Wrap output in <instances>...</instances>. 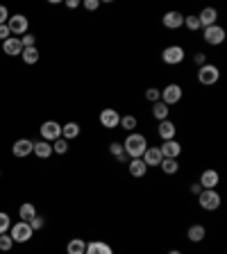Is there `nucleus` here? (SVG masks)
I'll return each instance as SVG.
<instances>
[{
  "label": "nucleus",
  "instance_id": "obj_11",
  "mask_svg": "<svg viewBox=\"0 0 227 254\" xmlns=\"http://www.w3.org/2000/svg\"><path fill=\"white\" fill-rule=\"evenodd\" d=\"M159 152H162L164 159H179V154H182V146H179V141L170 139V141H164L162 146H159Z\"/></svg>",
  "mask_w": 227,
  "mask_h": 254
},
{
  "label": "nucleus",
  "instance_id": "obj_2",
  "mask_svg": "<svg viewBox=\"0 0 227 254\" xmlns=\"http://www.w3.org/2000/svg\"><path fill=\"white\" fill-rule=\"evenodd\" d=\"M198 204L205 211H216V209H221L223 198L216 189H202V193L198 195Z\"/></svg>",
  "mask_w": 227,
  "mask_h": 254
},
{
  "label": "nucleus",
  "instance_id": "obj_6",
  "mask_svg": "<svg viewBox=\"0 0 227 254\" xmlns=\"http://www.w3.org/2000/svg\"><path fill=\"white\" fill-rule=\"evenodd\" d=\"M184 96V89L179 87V84H166V87L162 89V102L168 104V107H173V104H177L179 100H182Z\"/></svg>",
  "mask_w": 227,
  "mask_h": 254
},
{
  "label": "nucleus",
  "instance_id": "obj_18",
  "mask_svg": "<svg viewBox=\"0 0 227 254\" xmlns=\"http://www.w3.org/2000/svg\"><path fill=\"white\" fill-rule=\"evenodd\" d=\"M127 170H130V175L134 179H143L148 175V166L143 163V159H130V163H127Z\"/></svg>",
  "mask_w": 227,
  "mask_h": 254
},
{
  "label": "nucleus",
  "instance_id": "obj_31",
  "mask_svg": "<svg viewBox=\"0 0 227 254\" xmlns=\"http://www.w3.org/2000/svg\"><path fill=\"white\" fill-rule=\"evenodd\" d=\"M184 25H186V30H191V32H200V30H202V25H200V21H198V16H195V14L184 16Z\"/></svg>",
  "mask_w": 227,
  "mask_h": 254
},
{
  "label": "nucleus",
  "instance_id": "obj_1",
  "mask_svg": "<svg viewBox=\"0 0 227 254\" xmlns=\"http://www.w3.org/2000/svg\"><path fill=\"white\" fill-rule=\"evenodd\" d=\"M123 150L130 159H141L143 152L148 150V139L143 134H139V132H130L127 139L123 141Z\"/></svg>",
  "mask_w": 227,
  "mask_h": 254
},
{
  "label": "nucleus",
  "instance_id": "obj_10",
  "mask_svg": "<svg viewBox=\"0 0 227 254\" xmlns=\"http://www.w3.org/2000/svg\"><path fill=\"white\" fill-rule=\"evenodd\" d=\"M7 27H9V32L16 37V34H27V27H30V21H27V16H23V14H14V16H9V21H7Z\"/></svg>",
  "mask_w": 227,
  "mask_h": 254
},
{
  "label": "nucleus",
  "instance_id": "obj_29",
  "mask_svg": "<svg viewBox=\"0 0 227 254\" xmlns=\"http://www.w3.org/2000/svg\"><path fill=\"white\" fill-rule=\"evenodd\" d=\"M21 57H23V61L25 64H37L39 61V50L37 48H23V52H21Z\"/></svg>",
  "mask_w": 227,
  "mask_h": 254
},
{
  "label": "nucleus",
  "instance_id": "obj_37",
  "mask_svg": "<svg viewBox=\"0 0 227 254\" xmlns=\"http://www.w3.org/2000/svg\"><path fill=\"white\" fill-rule=\"evenodd\" d=\"M44 225H46V220L41 216H34L32 220H30V227H32V232H39V229H44Z\"/></svg>",
  "mask_w": 227,
  "mask_h": 254
},
{
  "label": "nucleus",
  "instance_id": "obj_38",
  "mask_svg": "<svg viewBox=\"0 0 227 254\" xmlns=\"http://www.w3.org/2000/svg\"><path fill=\"white\" fill-rule=\"evenodd\" d=\"M193 64L198 66V68H200V66H205L207 64V54L205 52H195L193 54Z\"/></svg>",
  "mask_w": 227,
  "mask_h": 254
},
{
  "label": "nucleus",
  "instance_id": "obj_23",
  "mask_svg": "<svg viewBox=\"0 0 227 254\" xmlns=\"http://www.w3.org/2000/svg\"><path fill=\"white\" fill-rule=\"evenodd\" d=\"M109 154H112V157L116 159L118 163H130V157L125 154L123 143H120V141H114L112 146H109Z\"/></svg>",
  "mask_w": 227,
  "mask_h": 254
},
{
  "label": "nucleus",
  "instance_id": "obj_44",
  "mask_svg": "<svg viewBox=\"0 0 227 254\" xmlns=\"http://www.w3.org/2000/svg\"><path fill=\"white\" fill-rule=\"evenodd\" d=\"M168 254H182V252H179V250H170V252H168Z\"/></svg>",
  "mask_w": 227,
  "mask_h": 254
},
{
  "label": "nucleus",
  "instance_id": "obj_40",
  "mask_svg": "<svg viewBox=\"0 0 227 254\" xmlns=\"http://www.w3.org/2000/svg\"><path fill=\"white\" fill-rule=\"evenodd\" d=\"M7 21H9V11H7V7L0 5V25H7Z\"/></svg>",
  "mask_w": 227,
  "mask_h": 254
},
{
  "label": "nucleus",
  "instance_id": "obj_32",
  "mask_svg": "<svg viewBox=\"0 0 227 254\" xmlns=\"http://www.w3.org/2000/svg\"><path fill=\"white\" fill-rule=\"evenodd\" d=\"M146 100L148 102H159V100H162V91H159L157 87H150V89H146Z\"/></svg>",
  "mask_w": 227,
  "mask_h": 254
},
{
  "label": "nucleus",
  "instance_id": "obj_43",
  "mask_svg": "<svg viewBox=\"0 0 227 254\" xmlns=\"http://www.w3.org/2000/svg\"><path fill=\"white\" fill-rule=\"evenodd\" d=\"M189 191H191L193 195H200V193H202V186L198 184V182H195V184H191V189H189Z\"/></svg>",
  "mask_w": 227,
  "mask_h": 254
},
{
  "label": "nucleus",
  "instance_id": "obj_42",
  "mask_svg": "<svg viewBox=\"0 0 227 254\" xmlns=\"http://www.w3.org/2000/svg\"><path fill=\"white\" fill-rule=\"evenodd\" d=\"M80 5H82L80 0H66V7H68V9H77Z\"/></svg>",
  "mask_w": 227,
  "mask_h": 254
},
{
  "label": "nucleus",
  "instance_id": "obj_8",
  "mask_svg": "<svg viewBox=\"0 0 227 254\" xmlns=\"http://www.w3.org/2000/svg\"><path fill=\"white\" fill-rule=\"evenodd\" d=\"M39 132H41V139H44L46 143H55L57 139H61V125L57 123V120H46Z\"/></svg>",
  "mask_w": 227,
  "mask_h": 254
},
{
  "label": "nucleus",
  "instance_id": "obj_39",
  "mask_svg": "<svg viewBox=\"0 0 227 254\" xmlns=\"http://www.w3.org/2000/svg\"><path fill=\"white\" fill-rule=\"evenodd\" d=\"M82 7H84L87 11H96L98 7H100V2H98V0H84V2H82Z\"/></svg>",
  "mask_w": 227,
  "mask_h": 254
},
{
  "label": "nucleus",
  "instance_id": "obj_17",
  "mask_svg": "<svg viewBox=\"0 0 227 254\" xmlns=\"http://www.w3.org/2000/svg\"><path fill=\"white\" fill-rule=\"evenodd\" d=\"M2 52L9 54V57H16L23 52V44L18 37H9L7 41H2Z\"/></svg>",
  "mask_w": 227,
  "mask_h": 254
},
{
  "label": "nucleus",
  "instance_id": "obj_41",
  "mask_svg": "<svg viewBox=\"0 0 227 254\" xmlns=\"http://www.w3.org/2000/svg\"><path fill=\"white\" fill-rule=\"evenodd\" d=\"M11 37V32H9V27L7 25H0V39H2V41H7V39Z\"/></svg>",
  "mask_w": 227,
  "mask_h": 254
},
{
  "label": "nucleus",
  "instance_id": "obj_35",
  "mask_svg": "<svg viewBox=\"0 0 227 254\" xmlns=\"http://www.w3.org/2000/svg\"><path fill=\"white\" fill-rule=\"evenodd\" d=\"M14 241H11L9 234H0V252H9Z\"/></svg>",
  "mask_w": 227,
  "mask_h": 254
},
{
  "label": "nucleus",
  "instance_id": "obj_28",
  "mask_svg": "<svg viewBox=\"0 0 227 254\" xmlns=\"http://www.w3.org/2000/svg\"><path fill=\"white\" fill-rule=\"evenodd\" d=\"M159 168L164 170V175H175L179 170V163H177V159H162Z\"/></svg>",
  "mask_w": 227,
  "mask_h": 254
},
{
  "label": "nucleus",
  "instance_id": "obj_5",
  "mask_svg": "<svg viewBox=\"0 0 227 254\" xmlns=\"http://www.w3.org/2000/svg\"><path fill=\"white\" fill-rule=\"evenodd\" d=\"M225 37H227L225 27H221L218 23L211 27H202V39H205L207 46H221L225 41Z\"/></svg>",
  "mask_w": 227,
  "mask_h": 254
},
{
  "label": "nucleus",
  "instance_id": "obj_27",
  "mask_svg": "<svg viewBox=\"0 0 227 254\" xmlns=\"http://www.w3.org/2000/svg\"><path fill=\"white\" fill-rule=\"evenodd\" d=\"M18 216H21V220L30 222L34 216H37V206H34L32 202H23V204L18 206Z\"/></svg>",
  "mask_w": 227,
  "mask_h": 254
},
{
  "label": "nucleus",
  "instance_id": "obj_16",
  "mask_svg": "<svg viewBox=\"0 0 227 254\" xmlns=\"http://www.w3.org/2000/svg\"><path fill=\"white\" fill-rule=\"evenodd\" d=\"M157 134H159V139L162 141L175 139V136H177V125H175L173 120H162L159 127H157Z\"/></svg>",
  "mask_w": 227,
  "mask_h": 254
},
{
  "label": "nucleus",
  "instance_id": "obj_34",
  "mask_svg": "<svg viewBox=\"0 0 227 254\" xmlns=\"http://www.w3.org/2000/svg\"><path fill=\"white\" fill-rule=\"evenodd\" d=\"M53 152H57V154H66V152H68V141H66V139H57L53 143Z\"/></svg>",
  "mask_w": 227,
  "mask_h": 254
},
{
  "label": "nucleus",
  "instance_id": "obj_19",
  "mask_svg": "<svg viewBox=\"0 0 227 254\" xmlns=\"http://www.w3.org/2000/svg\"><path fill=\"white\" fill-rule=\"evenodd\" d=\"M198 21H200L202 27H211V25H216L218 21V11L214 9V7H205V9L198 14Z\"/></svg>",
  "mask_w": 227,
  "mask_h": 254
},
{
  "label": "nucleus",
  "instance_id": "obj_30",
  "mask_svg": "<svg viewBox=\"0 0 227 254\" xmlns=\"http://www.w3.org/2000/svg\"><path fill=\"white\" fill-rule=\"evenodd\" d=\"M120 125H123L125 132H134V127L139 125V120H136V116L125 114V116H120Z\"/></svg>",
  "mask_w": 227,
  "mask_h": 254
},
{
  "label": "nucleus",
  "instance_id": "obj_45",
  "mask_svg": "<svg viewBox=\"0 0 227 254\" xmlns=\"http://www.w3.org/2000/svg\"><path fill=\"white\" fill-rule=\"evenodd\" d=\"M0 175H2V173H0Z\"/></svg>",
  "mask_w": 227,
  "mask_h": 254
},
{
  "label": "nucleus",
  "instance_id": "obj_12",
  "mask_svg": "<svg viewBox=\"0 0 227 254\" xmlns=\"http://www.w3.org/2000/svg\"><path fill=\"white\" fill-rule=\"evenodd\" d=\"M198 184H200L202 189H216V186L221 184V175H218V170H214V168H207V170H202Z\"/></svg>",
  "mask_w": 227,
  "mask_h": 254
},
{
  "label": "nucleus",
  "instance_id": "obj_33",
  "mask_svg": "<svg viewBox=\"0 0 227 254\" xmlns=\"http://www.w3.org/2000/svg\"><path fill=\"white\" fill-rule=\"evenodd\" d=\"M11 227V218L9 213H5V211H0V234H7Z\"/></svg>",
  "mask_w": 227,
  "mask_h": 254
},
{
  "label": "nucleus",
  "instance_id": "obj_25",
  "mask_svg": "<svg viewBox=\"0 0 227 254\" xmlns=\"http://www.w3.org/2000/svg\"><path fill=\"white\" fill-rule=\"evenodd\" d=\"M168 114H170V107L164 104L162 100L152 104V116H155V120H159V123H162V120H168Z\"/></svg>",
  "mask_w": 227,
  "mask_h": 254
},
{
  "label": "nucleus",
  "instance_id": "obj_13",
  "mask_svg": "<svg viewBox=\"0 0 227 254\" xmlns=\"http://www.w3.org/2000/svg\"><path fill=\"white\" fill-rule=\"evenodd\" d=\"M162 23H164V27H166V30H179V27L184 25V14H179L177 9L166 11V14H164V18H162Z\"/></svg>",
  "mask_w": 227,
  "mask_h": 254
},
{
  "label": "nucleus",
  "instance_id": "obj_3",
  "mask_svg": "<svg viewBox=\"0 0 227 254\" xmlns=\"http://www.w3.org/2000/svg\"><path fill=\"white\" fill-rule=\"evenodd\" d=\"M221 80V68L214 64H205L198 68V82L202 87H214L216 82Z\"/></svg>",
  "mask_w": 227,
  "mask_h": 254
},
{
  "label": "nucleus",
  "instance_id": "obj_7",
  "mask_svg": "<svg viewBox=\"0 0 227 254\" xmlns=\"http://www.w3.org/2000/svg\"><path fill=\"white\" fill-rule=\"evenodd\" d=\"M184 57H186V52H184L182 46H168V48H164L162 52V61L166 66H177L184 61Z\"/></svg>",
  "mask_w": 227,
  "mask_h": 254
},
{
  "label": "nucleus",
  "instance_id": "obj_22",
  "mask_svg": "<svg viewBox=\"0 0 227 254\" xmlns=\"http://www.w3.org/2000/svg\"><path fill=\"white\" fill-rule=\"evenodd\" d=\"M205 236H207V229H205V225H191L189 227V232H186V238H189L191 243H202L205 241Z\"/></svg>",
  "mask_w": 227,
  "mask_h": 254
},
{
  "label": "nucleus",
  "instance_id": "obj_21",
  "mask_svg": "<svg viewBox=\"0 0 227 254\" xmlns=\"http://www.w3.org/2000/svg\"><path fill=\"white\" fill-rule=\"evenodd\" d=\"M80 132H82V127L75 123V120H68L66 125H61V139H66V141L77 139V136H80Z\"/></svg>",
  "mask_w": 227,
  "mask_h": 254
},
{
  "label": "nucleus",
  "instance_id": "obj_20",
  "mask_svg": "<svg viewBox=\"0 0 227 254\" xmlns=\"http://www.w3.org/2000/svg\"><path fill=\"white\" fill-rule=\"evenodd\" d=\"M84 254H114V248L105 241H89Z\"/></svg>",
  "mask_w": 227,
  "mask_h": 254
},
{
  "label": "nucleus",
  "instance_id": "obj_14",
  "mask_svg": "<svg viewBox=\"0 0 227 254\" xmlns=\"http://www.w3.org/2000/svg\"><path fill=\"white\" fill-rule=\"evenodd\" d=\"M32 148H34V143H32L30 139H18V141H14V146H11V152H14V157L25 159L27 154H32Z\"/></svg>",
  "mask_w": 227,
  "mask_h": 254
},
{
  "label": "nucleus",
  "instance_id": "obj_9",
  "mask_svg": "<svg viewBox=\"0 0 227 254\" xmlns=\"http://www.w3.org/2000/svg\"><path fill=\"white\" fill-rule=\"evenodd\" d=\"M98 120H100V125H103L105 130H116V127H120V114L112 107L103 109L100 116H98Z\"/></svg>",
  "mask_w": 227,
  "mask_h": 254
},
{
  "label": "nucleus",
  "instance_id": "obj_36",
  "mask_svg": "<svg viewBox=\"0 0 227 254\" xmlns=\"http://www.w3.org/2000/svg\"><path fill=\"white\" fill-rule=\"evenodd\" d=\"M18 39H21L23 48H34V44H37V37H34V34H23V37H18Z\"/></svg>",
  "mask_w": 227,
  "mask_h": 254
},
{
  "label": "nucleus",
  "instance_id": "obj_4",
  "mask_svg": "<svg viewBox=\"0 0 227 254\" xmlns=\"http://www.w3.org/2000/svg\"><path fill=\"white\" fill-rule=\"evenodd\" d=\"M32 234L34 232H32V227H30V222H25V220H18L9 227V236L14 243H27V241L32 238Z\"/></svg>",
  "mask_w": 227,
  "mask_h": 254
},
{
  "label": "nucleus",
  "instance_id": "obj_26",
  "mask_svg": "<svg viewBox=\"0 0 227 254\" xmlns=\"http://www.w3.org/2000/svg\"><path fill=\"white\" fill-rule=\"evenodd\" d=\"M32 152L37 154L39 159H48L50 154H53V143H46V141H39V143H34Z\"/></svg>",
  "mask_w": 227,
  "mask_h": 254
},
{
  "label": "nucleus",
  "instance_id": "obj_24",
  "mask_svg": "<svg viewBox=\"0 0 227 254\" xmlns=\"http://www.w3.org/2000/svg\"><path fill=\"white\" fill-rule=\"evenodd\" d=\"M87 252V241L82 238H70L66 243V254H84Z\"/></svg>",
  "mask_w": 227,
  "mask_h": 254
},
{
  "label": "nucleus",
  "instance_id": "obj_15",
  "mask_svg": "<svg viewBox=\"0 0 227 254\" xmlns=\"http://www.w3.org/2000/svg\"><path fill=\"white\" fill-rule=\"evenodd\" d=\"M141 159H143V163H146L148 168H157L164 157H162V152H159L157 146H148V150L143 152V157Z\"/></svg>",
  "mask_w": 227,
  "mask_h": 254
}]
</instances>
